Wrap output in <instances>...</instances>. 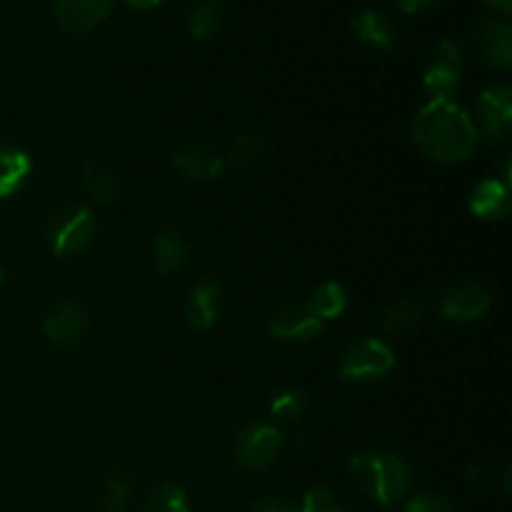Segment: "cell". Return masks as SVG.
Returning <instances> with one entry per match:
<instances>
[{"label":"cell","instance_id":"1","mask_svg":"<svg viewBox=\"0 0 512 512\" xmlns=\"http://www.w3.org/2000/svg\"><path fill=\"white\" fill-rule=\"evenodd\" d=\"M413 138L428 158L453 165L473 155L478 128L453 100H430L415 118Z\"/></svg>","mask_w":512,"mask_h":512},{"label":"cell","instance_id":"2","mask_svg":"<svg viewBox=\"0 0 512 512\" xmlns=\"http://www.w3.org/2000/svg\"><path fill=\"white\" fill-rule=\"evenodd\" d=\"M353 483L383 508L400 503L410 488V470L398 455L358 453L348 463Z\"/></svg>","mask_w":512,"mask_h":512},{"label":"cell","instance_id":"3","mask_svg":"<svg viewBox=\"0 0 512 512\" xmlns=\"http://www.w3.org/2000/svg\"><path fill=\"white\" fill-rule=\"evenodd\" d=\"M93 235L95 220L83 205H68L60 213H55L48 223V243L60 258L83 253L93 243Z\"/></svg>","mask_w":512,"mask_h":512},{"label":"cell","instance_id":"4","mask_svg":"<svg viewBox=\"0 0 512 512\" xmlns=\"http://www.w3.org/2000/svg\"><path fill=\"white\" fill-rule=\"evenodd\" d=\"M395 368V355L383 340H360L353 348L345 350L340 358L338 375L348 383H363V380H378Z\"/></svg>","mask_w":512,"mask_h":512},{"label":"cell","instance_id":"5","mask_svg":"<svg viewBox=\"0 0 512 512\" xmlns=\"http://www.w3.org/2000/svg\"><path fill=\"white\" fill-rule=\"evenodd\" d=\"M280 450H283V433L275 425L255 423L235 438L233 458L238 468L255 473V470H265L268 465H273Z\"/></svg>","mask_w":512,"mask_h":512},{"label":"cell","instance_id":"6","mask_svg":"<svg viewBox=\"0 0 512 512\" xmlns=\"http://www.w3.org/2000/svg\"><path fill=\"white\" fill-rule=\"evenodd\" d=\"M460 75H463V53L453 40H440L423 78L430 100H453L460 88Z\"/></svg>","mask_w":512,"mask_h":512},{"label":"cell","instance_id":"7","mask_svg":"<svg viewBox=\"0 0 512 512\" xmlns=\"http://www.w3.org/2000/svg\"><path fill=\"white\" fill-rule=\"evenodd\" d=\"M478 138L495 145L508 135L512 125V93L508 85H490L478 98Z\"/></svg>","mask_w":512,"mask_h":512},{"label":"cell","instance_id":"8","mask_svg":"<svg viewBox=\"0 0 512 512\" xmlns=\"http://www.w3.org/2000/svg\"><path fill=\"white\" fill-rule=\"evenodd\" d=\"M473 45L488 65L508 70L512 65V28L505 20L483 18L473 28Z\"/></svg>","mask_w":512,"mask_h":512},{"label":"cell","instance_id":"9","mask_svg":"<svg viewBox=\"0 0 512 512\" xmlns=\"http://www.w3.org/2000/svg\"><path fill=\"white\" fill-rule=\"evenodd\" d=\"M490 293L478 283L453 285L440 298V315L455 323H470L488 313Z\"/></svg>","mask_w":512,"mask_h":512},{"label":"cell","instance_id":"10","mask_svg":"<svg viewBox=\"0 0 512 512\" xmlns=\"http://www.w3.org/2000/svg\"><path fill=\"white\" fill-rule=\"evenodd\" d=\"M320 330H323V323L315 318L308 303L288 305L268 325V333L283 343H310V340L318 338Z\"/></svg>","mask_w":512,"mask_h":512},{"label":"cell","instance_id":"11","mask_svg":"<svg viewBox=\"0 0 512 512\" xmlns=\"http://www.w3.org/2000/svg\"><path fill=\"white\" fill-rule=\"evenodd\" d=\"M88 315L78 303H60L45 318L43 333L58 348H75L88 333Z\"/></svg>","mask_w":512,"mask_h":512},{"label":"cell","instance_id":"12","mask_svg":"<svg viewBox=\"0 0 512 512\" xmlns=\"http://www.w3.org/2000/svg\"><path fill=\"white\" fill-rule=\"evenodd\" d=\"M220 305H223V290L215 280H205L198 283L188 295L185 303V320L193 330H208L213 328L218 320Z\"/></svg>","mask_w":512,"mask_h":512},{"label":"cell","instance_id":"13","mask_svg":"<svg viewBox=\"0 0 512 512\" xmlns=\"http://www.w3.org/2000/svg\"><path fill=\"white\" fill-rule=\"evenodd\" d=\"M173 163L185 178L195 180V183L220 178L225 170V158H220L208 145H188V148L178 150L173 155Z\"/></svg>","mask_w":512,"mask_h":512},{"label":"cell","instance_id":"14","mask_svg":"<svg viewBox=\"0 0 512 512\" xmlns=\"http://www.w3.org/2000/svg\"><path fill=\"white\" fill-rule=\"evenodd\" d=\"M113 0H55V15L60 25L73 33H85L103 23Z\"/></svg>","mask_w":512,"mask_h":512},{"label":"cell","instance_id":"15","mask_svg":"<svg viewBox=\"0 0 512 512\" xmlns=\"http://www.w3.org/2000/svg\"><path fill=\"white\" fill-rule=\"evenodd\" d=\"M510 198H508V185L500 183V180L490 178L483 183L475 185V190L470 193V210H473L478 218L485 220H498L508 213Z\"/></svg>","mask_w":512,"mask_h":512},{"label":"cell","instance_id":"16","mask_svg":"<svg viewBox=\"0 0 512 512\" xmlns=\"http://www.w3.org/2000/svg\"><path fill=\"white\" fill-rule=\"evenodd\" d=\"M33 163H30L28 153L20 148H10V145H0V200L10 198L18 193L28 180Z\"/></svg>","mask_w":512,"mask_h":512},{"label":"cell","instance_id":"17","mask_svg":"<svg viewBox=\"0 0 512 512\" xmlns=\"http://www.w3.org/2000/svg\"><path fill=\"white\" fill-rule=\"evenodd\" d=\"M350 25H353L355 35H358L363 43L375 45V48L388 50L390 45L395 43L393 23H390L388 15L380 13V10H375V8L360 10L358 15H353Z\"/></svg>","mask_w":512,"mask_h":512},{"label":"cell","instance_id":"18","mask_svg":"<svg viewBox=\"0 0 512 512\" xmlns=\"http://www.w3.org/2000/svg\"><path fill=\"white\" fill-rule=\"evenodd\" d=\"M188 243L180 233H173V230H165L155 238L153 243V255H155V265H158L160 273H175L185 265L188 260Z\"/></svg>","mask_w":512,"mask_h":512},{"label":"cell","instance_id":"19","mask_svg":"<svg viewBox=\"0 0 512 512\" xmlns=\"http://www.w3.org/2000/svg\"><path fill=\"white\" fill-rule=\"evenodd\" d=\"M425 310L418 300H398V303L390 305L383 315V330L388 335H403V333H413L423 325Z\"/></svg>","mask_w":512,"mask_h":512},{"label":"cell","instance_id":"20","mask_svg":"<svg viewBox=\"0 0 512 512\" xmlns=\"http://www.w3.org/2000/svg\"><path fill=\"white\" fill-rule=\"evenodd\" d=\"M308 308L313 310L315 318L323 323V320H333L338 315L345 313L348 308V293L340 283H323L310 298Z\"/></svg>","mask_w":512,"mask_h":512},{"label":"cell","instance_id":"21","mask_svg":"<svg viewBox=\"0 0 512 512\" xmlns=\"http://www.w3.org/2000/svg\"><path fill=\"white\" fill-rule=\"evenodd\" d=\"M83 190L95 203H108L118 193V178L105 165H88L83 170Z\"/></svg>","mask_w":512,"mask_h":512},{"label":"cell","instance_id":"22","mask_svg":"<svg viewBox=\"0 0 512 512\" xmlns=\"http://www.w3.org/2000/svg\"><path fill=\"white\" fill-rule=\"evenodd\" d=\"M143 512H190L188 495L180 485L163 483L148 495Z\"/></svg>","mask_w":512,"mask_h":512},{"label":"cell","instance_id":"23","mask_svg":"<svg viewBox=\"0 0 512 512\" xmlns=\"http://www.w3.org/2000/svg\"><path fill=\"white\" fill-rule=\"evenodd\" d=\"M188 25L193 38L210 40L220 28V10L215 3H200L190 10Z\"/></svg>","mask_w":512,"mask_h":512},{"label":"cell","instance_id":"24","mask_svg":"<svg viewBox=\"0 0 512 512\" xmlns=\"http://www.w3.org/2000/svg\"><path fill=\"white\" fill-rule=\"evenodd\" d=\"M308 408V400L298 388H283L270 400V413L280 420H298Z\"/></svg>","mask_w":512,"mask_h":512},{"label":"cell","instance_id":"25","mask_svg":"<svg viewBox=\"0 0 512 512\" xmlns=\"http://www.w3.org/2000/svg\"><path fill=\"white\" fill-rule=\"evenodd\" d=\"M130 493H133V483H130L128 475H123V473L113 475V478L108 480V485H105V495H103L105 510L125 512V508H128Z\"/></svg>","mask_w":512,"mask_h":512},{"label":"cell","instance_id":"26","mask_svg":"<svg viewBox=\"0 0 512 512\" xmlns=\"http://www.w3.org/2000/svg\"><path fill=\"white\" fill-rule=\"evenodd\" d=\"M260 153H263V138L255 133L235 135L233 143H230V148H228V158L233 160V163H240V165L260 158Z\"/></svg>","mask_w":512,"mask_h":512},{"label":"cell","instance_id":"27","mask_svg":"<svg viewBox=\"0 0 512 512\" xmlns=\"http://www.w3.org/2000/svg\"><path fill=\"white\" fill-rule=\"evenodd\" d=\"M303 512H348L345 508H340L338 503L333 500V493L328 488H313L305 493L303 498Z\"/></svg>","mask_w":512,"mask_h":512},{"label":"cell","instance_id":"28","mask_svg":"<svg viewBox=\"0 0 512 512\" xmlns=\"http://www.w3.org/2000/svg\"><path fill=\"white\" fill-rule=\"evenodd\" d=\"M405 512H450V503L448 498H443V495L423 493L408 500Z\"/></svg>","mask_w":512,"mask_h":512},{"label":"cell","instance_id":"29","mask_svg":"<svg viewBox=\"0 0 512 512\" xmlns=\"http://www.w3.org/2000/svg\"><path fill=\"white\" fill-rule=\"evenodd\" d=\"M248 512H303L295 505H290L288 500L283 498H260L250 505Z\"/></svg>","mask_w":512,"mask_h":512},{"label":"cell","instance_id":"30","mask_svg":"<svg viewBox=\"0 0 512 512\" xmlns=\"http://www.w3.org/2000/svg\"><path fill=\"white\" fill-rule=\"evenodd\" d=\"M433 3L435 0H398V8L403 10V13H420V10H425Z\"/></svg>","mask_w":512,"mask_h":512},{"label":"cell","instance_id":"31","mask_svg":"<svg viewBox=\"0 0 512 512\" xmlns=\"http://www.w3.org/2000/svg\"><path fill=\"white\" fill-rule=\"evenodd\" d=\"M125 3L133 5V8H138V10H148V8H155L160 0H125Z\"/></svg>","mask_w":512,"mask_h":512},{"label":"cell","instance_id":"32","mask_svg":"<svg viewBox=\"0 0 512 512\" xmlns=\"http://www.w3.org/2000/svg\"><path fill=\"white\" fill-rule=\"evenodd\" d=\"M485 3H490L493 8H500L503 13H510L512 10V0H485Z\"/></svg>","mask_w":512,"mask_h":512},{"label":"cell","instance_id":"33","mask_svg":"<svg viewBox=\"0 0 512 512\" xmlns=\"http://www.w3.org/2000/svg\"><path fill=\"white\" fill-rule=\"evenodd\" d=\"M0 285H3V268H0Z\"/></svg>","mask_w":512,"mask_h":512}]
</instances>
